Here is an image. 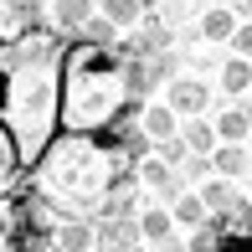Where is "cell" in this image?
Listing matches in <instances>:
<instances>
[{"label": "cell", "mask_w": 252, "mask_h": 252, "mask_svg": "<svg viewBox=\"0 0 252 252\" xmlns=\"http://www.w3.org/2000/svg\"><path fill=\"white\" fill-rule=\"evenodd\" d=\"M62 31L31 26V31H5L0 36V124L10 129L21 175L41 159L52 134L62 129V57H67Z\"/></svg>", "instance_id": "cell-1"}, {"label": "cell", "mask_w": 252, "mask_h": 252, "mask_svg": "<svg viewBox=\"0 0 252 252\" xmlns=\"http://www.w3.org/2000/svg\"><path fill=\"white\" fill-rule=\"evenodd\" d=\"M134 159L119 150L113 134H83V129H57L41 159L26 170V180L52 201V211L62 216H88L93 221L98 206L113 196V186L134 175Z\"/></svg>", "instance_id": "cell-2"}, {"label": "cell", "mask_w": 252, "mask_h": 252, "mask_svg": "<svg viewBox=\"0 0 252 252\" xmlns=\"http://www.w3.org/2000/svg\"><path fill=\"white\" fill-rule=\"evenodd\" d=\"M144 98L129 93L124 57L108 47L72 36L62 57V129L83 134H113L124 119H139Z\"/></svg>", "instance_id": "cell-3"}, {"label": "cell", "mask_w": 252, "mask_h": 252, "mask_svg": "<svg viewBox=\"0 0 252 252\" xmlns=\"http://www.w3.org/2000/svg\"><path fill=\"white\" fill-rule=\"evenodd\" d=\"M190 252H252V226H216V221H201L196 237H190Z\"/></svg>", "instance_id": "cell-4"}, {"label": "cell", "mask_w": 252, "mask_h": 252, "mask_svg": "<svg viewBox=\"0 0 252 252\" xmlns=\"http://www.w3.org/2000/svg\"><path fill=\"white\" fill-rule=\"evenodd\" d=\"M98 226V247L93 252H129V247H139L144 242V232H139V216H103Z\"/></svg>", "instance_id": "cell-5"}, {"label": "cell", "mask_w": 252, "mask_h": 252, "mask_svg": "<svg viewBox=\"0 0 252 252\" xmlns=\"http://www.w3.org/2000/svg\"><path fill=\"white\" fill-rule=\"evenodd\" d=\"M139 186H150V190H159V201H175L180 190H186V175H180L175 165H165L159 155H150V159H139Z\"/></svg>", "instance_id": "cell-6"}, {"label": "cell", "mask_w": 252, "mask_h": 252, "mask_svg": "<svg viewBox=\"0 0 252 252\" xmlns=\"http://www.w3.org/2000/svg\"><path fill=\"white\" fill-rule=\"evenodd\" d=\"M165 103L180 113V119H196V113H206V108H211V83H196V77H175Z\"/></svg>", "instance_id": "cell-7"}, {"label": "cell", "mask_w": 252, "mask_h": 252, "mask_svg": "<svg viewBox=\"0 0 252 252\" xmlns=\"http://www.w3.org/2000/svg\"><path fill=\"white\" fill-rule=\"evenodd\" d=\"M0 21H5V31L47 26V5H41V0H0Z\"/></svg>", "instance_id": "cell-8"}, {"label": "cell", "mask_w": 252, "mask_h": 252, "mask_svg": "<svg viewBox=\"0 0 252 252\" xmlns=\"http://www.w3.org/2000/svg\"><path fill=\"white\" fill-rule=\"evenodd\" d=\"M57 247L62 252H93L98 247V226L88 221V216H67V221L57 226Z\"/></svg>", "instance_id": "cell-9"}, {"label": "cell", "mask_w": 252, "mask_h": 252, "mask_svg": "<svg viewBox=\"0 0 252 252\" xmlns=\"http://www.w3.org/2000/svg\"><path fill=\"white\" fill-rule=\"evenodd\" d=\"M88 16H93V0H52V26L62 36H77L88 26Z\"/></svg>", "instance_id": "cell-10"}, {"label": "cell", "mask_w": 252, "mask_h": 252, "mask_svg": "<svg viewBox=\"0 0 252 252\" xmlns=\"http://www.w3.org/2000/svg\"><path fill=\"white\" fill-rule=\"evenodd\" d=\"M113 139H119V150L129 155L134 165H139V159H150V155H155V139H150V134H144V124H139V119H124L119 129H113Z\"/></svg>", "instance_id": "cell-11"}, {"label": "cell", "mask_w": 252, "mask_h": 252, "mask_svg": "<svg viewBox=\"0 0 252 252\" xmlns=\"http://www.w3.org/2000/svg\"><path fill=\"white\" fill-rule=\"evenodd\" d=\"M211 170L226 175V180L247 175V170H252V150H247V144H216V150H211Z\"/></svg>", "instance_id": "cell-12"}, {"label": "cell", "mask_w": 252, "mask_h": 252, "mask_svg": "<svg viewBox=\"0 0 252 252\" xmlns=\"http://www.w3.org/2000/svg\"><path fill=\"white\" fill-rule=\"evenodd\" d=\"M175 77H180V57H175V47L144 57V83H150V93H155V88H170Z\"/></svg>", "instance_id": "cell-13"}, {"label": "cell", "mask_w": 252, "mask_h": 252, "mask_svg": "<svg viewBox=\"0 0 252 252\" xmlns=\"http://www.w3.org/2000/svg\"><path fill=\"white\" fill-rule=\"evenodd\" d=\"M216 139H221V144H247V139H252V108H226V113H216Z\"/></svg>", "instance_id": "cell-14"}, {"label": "cell", "mask_w": 252, "mask_h": 252, "mask_svg": "<svg viewBox=\"0 0 252 252\" xmlns=\"http://www.w3.org/2000/svg\"><path fill=\"white\" fill-rule=\"evenodd\" d=\"M180 113L170 108V103H144V113H139V124H144V134L150 139H170V134H180Z\"/></svg>", "instance_id": "cell-15"}, {"label": "cell", "mask_w": 252, "mask_h": 252, "mask_svg": "<svg viewBox=\"0 0 252 252\" xmlns=\"http://www.w3.org/2000/svg\"><path fill=\"white\" fill-rule=\"evenodd\" d=\"M237 21H242L237 10H226V5H211V10L201 16V36H206V41H232Z\"/></svg>", "instance_id": "cell-16"}, {"label": "cell", "mask_w": 252, "mask_h": 252, "mask_svg": "<svg viewBox=\"0 0 252 252\" xmlns=\"http://www.w3.org/2000/svg\"><path fill=\"white\" fill-rule=\"evenodd\" d=\"M180 139L190 144V155H211L216 144H221V139H216V124H206L201 113H196V119H186V124H180Z\"/></svg>", "instance_id": "cell-17"}, {"label": "cell", "mask_w": 252, "mask_h": 252, "mask_svg": "<svg viewBox=\"0 0 252 252\" xmlns=\"http://www.w3.org/2000/svg\"><path fill=\"white\" fill-rule=\"evenodd\" d=\"M170 226H175V211H165V206H144V211H139V232H144V242H165V237H175Z\"/></svg>", "instance_id": "cell-18"}, {"label": "cell", "mask_w": 252, "mask_h": 252, "mask_svg": "<svg viewBox=\"0 0 252 252\" xmlns=\"http://www.w3.org/2000/svg\"><path fill=\"white\" fill-rule=\"evenodd\" d=\"M201 201L211 206V216H216V211H232L242 196H237V186H232L226 175H216V180H206V186H201Z\"/></svg>", "instance_id": "cell-19"}, {"label": "cell", "mask_w": 252, "mask_h": 252, "mask_svg": "<svg viewBox=\"0 0 252 252\" xmlns=\"http://www.w3.org/2000/svg\"><path fill=\"white\" fill-rule=\"evenodd\" d=\"M170 211H175V221H180V226H201V221H211V216H206L201 190H180V196L170 201Z\"/></svg>", "instance_id": "cell-20"}, {"label": "cell", "mask_w": 252, "mask_h": 252, "mask_svg": "<svg viewBox=\"0 0 252 252\" xmlns=\"http://www.w3.org/2000/svg\"><path fill=\"white\" fill-rule=\"evenodd\" d=\"M77 36H83V41H93V47H108V52H113V41H119V26H113L103 10H93V16H88V26L77 31Z\"/></svg>", "instance_id": "cell-21"}, {"label": "cell", "mask_w": 252, "mask_h": 252, "mask_svg": "<svg viewBox=\"0 0 252 252\" xmlns=\"http://www.w3.org/2000/svg\"><path fill=\"white\" fill-rule=\"evenodd\" d=\"M221 88H226V93H247V88H252V62H247V57H226Z\"/></svg>", "instance_id": "cell-22"}, {"label": "cell", "mask_w": 252, "mask_h": 252, "mask_svg": "<svg viewBox=\"0 0 252 252\" xmlns=\"http://www.w3.org/2000/svg\"><path fill=\"white\" fill-rule=\"evenodd\" d=\"M139 36H144V47H150V57H155V52H165L170 41H175V31H170L165 21H159V16H144V26H139Z\"/></svg>", "instance_id": "cell-23"}, {"label": "cell", "mask_w": 252, "mask_h": 252, "mask_svg": "<svg viewBox=\"0 0 252 252\" xmlns=\"http://www.w3.org/2000/svg\"><path fill=\"white\" fill-rule=\"evenodd\" d=\"M98 10L113 21V26H134V21L144 16V10H139V0H98Z\"/></svg>", "instance_id": "cell-24"}, {"label": "cell", "mask_w": 252, "mask_h": 252, "mask_svg": "<svg viewBox=\"0 0 252 252\" xmlns=\"http://www.w3.org/2000/svg\"><path fill=\"white\" fill-rule=\"evenodd\" d=\"M16 175H21V159H16V144H10V129L0 124V186H10Z\"/></svg>", "instance_id": "cell-25"}, {"label": "cell", "mask_w": 252, "mask_h": 252, "mask_svg": "<svg viewBox=\"0 0 252 252\" xmlns=\"http://www.w3.org/2000/svg\"><path fill=\"white\" fill-rule=\"evenodd\" d=\"M155 155L165 159V165H186V159H190V144L180 139V134H170V139H155Z\"/></svg>", "instance_id": "cell-26"}, {"label": "cell", "mask_w": 252, "mask_h": 252, "mask_svg": "<svg viewBox=\"0 0 252 252\" xmlns=\"http://www.w3.org/2000/svg\"><path fill=\"white\" fill-rule=\"evenodd\" d=\"M226 47H232V57H247L252 62V21H237V31H232Z\"/></svg>", "instance_id": "cell-27"}, {"label": "cell", "mask_w": 252, "mask_h": 252, "mask_svg": "<svg viewBox=\"0 0 252 252\" xmlns=\"http://www.w3.org/2000/svg\"><path fill=\"white\" fill-rule=\"evenodd\" d=\"M180 175H186V180H201V175H211V155H190L186 165H180Z\"/></svg>", "instance_id": "cell-28"}, {"label": "cell", "mask_w": 252, "mask_h": 252, "mask_svg": "<svg viewBox=\"0 0 252 252\" xmlns=\"http://www.w3.org/2000/svg\"><path fill=\"white\" fill-rule=\"evenodd\" d=\"M186 16H190L186 0H165V5H159V21H170V26H175V21H186Z\"/></svg>", "instance_id": "cell-29"}, {"label": "cell", "mask_w": 252, "mask_h": 252, "mask_svg": "<svg viewBox=\"0 0 252 252\" xmlns=\"http://www.w3.org/2000/svg\"><path fill=\"white\" fill-rule=\"evenodd\" d=\"M155 247H159V252H190L186 242H175V237H165V242H155Z\"/></svg>", "instance_id": "cell-30"}, {"label": "cell", "mask_w": 252, "mask_h": 252, "mask_svg": "<svg viewBox=\"0 0 252 252\" xmlns=\"http://www.w3.org/2000/svg\"><path fill=\"white\" fill-rule=\"evenodd\" d=\"M237 16H242V21H252V0H237Z\"/></svg>", "instance_id": "cell-31"}, {"label": "cell", "mask_w": 252, "mask_h": 252, "mask_svg": "<svg viewBox=\"0 0 252 252\" xmlns=\"http://www.w3.org/2000/svg\"><path fill=\"white\" fill-rule=\"evenodd\" d=\"M159 5H165V0H139V10H159Z\"/></svg>", "instance_id": "cell-32"}, {"label": "cell", "mask_w": 252, "mask_h": 252, "mask_svg": "<svg viewBox=\"0 0 252 252\" xmlns=\"http://www.w3.org/2000/svg\"><path fill=\"white\" fill-rule=\"evenodd\" d=\"M0 232H5V201H0Z\"/></svg>", "instance_id": "cell-33"}, {"label": "cell", "mask_w": 252, "mask_h": 252, "mask_svg": "<svg viewBox=\"0 0 252 252\" xmlns=\"http://www.w3.org/2000/svg\"><path fill=\"white\" fill-rule=\"evenodd\" d=\"M129 252H144V242H139V247H129Z\"/></svg>", "instance_id": "cell-34"}, {"label": "cell", "mask_w": 252, "mask_h": 252, "mask_svg": "<svg viewBox=\"0 0 252 252\" xmlns=\"http://www.w3.org/2000/svg\"><path fill=\"white\" fill-rule=\"evenodd\" d=\"M0 242H5V232H0Z\"/></svg>", "instance_id": "cell-35"}, {"label": "cell", "mask_w": 252, "mask_h": 252, "mask_svg": "<svg viewBox=\"0 0 252 252\" xmlns=\"http://www.w3.org/2000/svg\"><path fill=\"white\" fill-rule=\"evenodd\" d=\"M247 150H252V139H247Z\"/></svg>", "instance_id": "cell-36"}, {"label": "cell", "mask_w": 252, "mask_h": 252, "mask_svg": "<svg viewBox=\"0 0 252 252\" xmlns=\"http://www.w3.org/2000/svg\"><path fill=\"white\" fill-rule=\"evenodd\" d=\"M5 252H10V247H5Z\"/></svg>", "instance_id": "cell-37"}]
</instances>
